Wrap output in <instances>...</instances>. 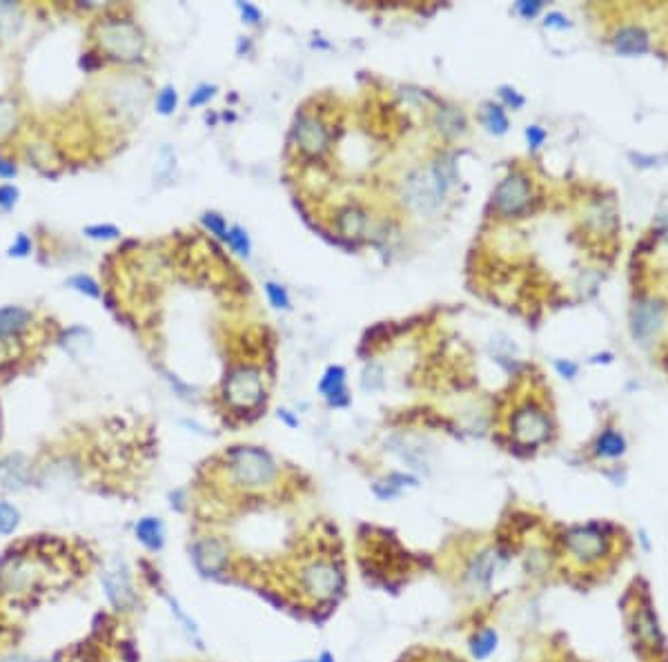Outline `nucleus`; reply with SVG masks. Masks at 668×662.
Instances as JSON below:
<instances>
[{"label": "nucleus", "mask_w": 668, "mask_h": 662, "mask_svg": "<svg viewBox=\"0 0 668 662\" xmlns=\"http://www.w3.org/2000/svg\"><path fill=\"white\" fill-rule=\"evenodd\" d=\"M624 450H626V440L621 438V433L608 428L604 431L600 438H597V444H595V453L602 455V457H619L624 455Z\"/></svg>", "instance_id": "20"}, {"label": "nucleus", "mask_w": 668, "mask_h": 662, "mask_svg": "<svg viewBox=\"0 0 668 662\" xmlns=\"http://www.w3.org/2000/svg\"><path fill=\"white\" fill-rule=\"evenodd\" d=\"M301 662H312V660H301Z\"/></svg>", "instance_id": "48"}, {"label": "nucleus", "mask_w": 668, "mask_h": 662, "mask_svg": "<svg viewBox=\"0 0 668 662\" xmlns=\"http://www.w3.org/2000/svg\"><path fill=\"white\" fill-rule=\"evenodd\" d=\"M510 433L517 444L521 446H537L548 440L550 435V421L544 408L535 404H526L517 408L513 419H510Z\"/></svg>", "instance_id": "6"}, {"label": "nucleus", "mask_w": 668, "mask_h": 662, "mask_svg": "<svg viewBox=\"0 0 668 662\" xmlns=\"http://www.w3.org/2000/svg\"><path fill=\"white\" fill-rule=\"evenodd\" d=\"M203 225L212 234H217L219 239H227V230H230V228H227V223H225L223 217H219L214 212H207V215H203Z\"/></svg>", "instance_id": "34"}, {"label": "nucleus", "mask_w": 668, "mask_h": 662, "mask_svg": "<svg viewBox=\"0 0 668 662\" xmlns=\"http://www.w3.org/2000/svg\"><path fill=\"white\" fill-rule=\"evenodd\" d=\"M0 662H42V660L30 658V656H9V658H3Z\"/></svg>", "instance_id": "45"}, {"label": "nucleus", "mask_w": 668, "mask_h": 662, "mask_svg": "<svg viewBox=\"0 0 668 662\" xmlns=\"http://www.w3.org/2000/svg\"><path fill=\"white\" fill-rule=\"evenodd\" d=\"M481 121L486 125V130L492 134H506L508 132V116L502 105L486 103L481 112Z\"/></svg>", "instance_id": "21"}, {"label": "nucleus", "mask_w": 668, "mask_h": 662, "mask_svg": "<svg viewBox=\"0 0 668 662\" xmlns=\"http://www.w3.org/2000/svg\"><path fill=\"white\" fill-rule=\"evenodd\" d=\"M176 105H178V94H176V90L172 85L163 88L159 92V96H156V112L163 114V116L172 114V112L176 109Z\"/></svg>", "instance_id": "28"}, {"label": "nucleus", "mask_w": 668, "mask_h": 662, "mask_svg": "<svg viewBox=\"0 0 668 662\" xmlns=\"http://www.w3.org/2000/svg\"><path fill=\"white\" fill-rule=\"evenodd\" d=\"M346 577L330 560H315L298 571V589L312 602H330L344 591Z\"/></svg>", "instance_id": "4"}, {"label": "nucleus", "mask_w": 668, "mask_h": 662, "mask_svg": "<svg viewBox=\"0 0 668 662\" xmlns=\"http://www.w3.org/2000/svg\"><path fill=\"white\" fill-rule=\"evenodd\" d=\"M98 43L103 52L114 61H138L145 49V38L140 30L130 20H105L98 27Z\"/></svg>", "instance_id": "3"}, {"label": "nucleus", "mask_w": 668, "mask_h": 662, "mask_svg": "<svg viewBox=\"0 0 668 662\" xmlns=\"http://www.w3.org/2000/svg\"><path fill=\"white\" fill-rule=\"evenodd\" d=\"M319 390L325 395L330 406H346L348 404V390H346V371L341 366H330L325 371Z\"/></svg>", "instance_id": "14"}, {"label": "nucleus", "mask_w": 668, "mask_h": 662, "mask_svg": "<svg viewBox=\"0 0 668 662\" xmlns=\"http://www.w3.org/2000/svg\"><path fill=\"white\" fill-rule=\"evenodd\" d=\"M227 471L234 486L248 493L269 488L277 480L272 455L257 446H236L227 453Z\"/></svg>", "instance_id": "2"}, {"label": "nucleus", "mask_w": 668, "mask_h": 662, "mask_svg": "<svg viewBox=\"0 0 668 662\" xmlns=\"http://www.w3.org/2000/svg\"><path fill=\"white\" fill-rule=\"evenodd\" d=\"M265 292H267L269 303H272L274 308H283V310H288V308H290L288 290L283 288V286L274 284V281H267V284H265Z\"/></svg>", "instance_id": "32"}, {"label": "nucleus", "mask_w": 668, "mask_h": 662, "mask_svg": "<svg viewBox=\"0 0 668 662\" xmlns=\"http://www.w3.org/2000/svg\"><path fill=\"white\" fill-rule=\"evenodd\" d=\"M20 524V513L13 504L0 500V535H11Z\"/></svg>", "instance_id": "25"}, {"label": "nucleus", "mask_w": 668, "mask_h": 662, "mask_svg": "<svg viewBox=\"0 0 668 662\" xmlns=\"http://www.w3.org/2000/svg\"><path fill=\"white\" fill-rule=\"evenodd\" d=\"M238 9H241V13H243V20H248L250 25H257V23L261 20V11L254 7V5H250V3H238Z\"/></svg>", "instance_id": "39"}, {"label": "nucleus", "mask_w": 668, "mask_h": 662, "mask_svg": "<svg viewBox=\"0 0 668 662\" xmlns=\"http://www.w3.org/2000/svg\"><path fill=\"white\" fill-rule=\"evenodd\" d=\"M214 92H217V88L214 85H198L194 92H192V96H190V105L192 107H198V105H205L212 96H214Z\"/></svg>", "instance_id": "37"}, {"label": "nucleus", "mask_w": 668, "mask_h": 662, "mask_svg": "<svg viewBox=\"0 0 668 662\" xmlns=\"http://www.w3.org/2000/svg\"><path fill=\"white\" fill-rule=\"evenodd\" d=\"M67 286L78 290L80 294H87V297H92V299L101 297V286H98L90 275H74L72 279L67 281Z\"/></svg>", "instance_id": "27"}, {"label": "nucleus", "mask_w": 668, "mask_h": 662, "mask_svg": "<svg viewBox=\"0 0 668 662\" xmlns=\"http://www.w3.org/2000/svg\"><path fill=\"white\" fill-rule=\"evenodd\" d=\"M192 562L196 571L205 577L221 575L227 567V548L214 538H203L192 544Z\"/></svg>", "instance_id": "10"}, {"label": "nucleus", "mask_w": 668, "mask_h": 662, "mask_svg": "<svg viewBox=\"0 0 668 662\" xmlns=\"http://www.w3.org/2000/svg\"><path fill=\"white\" fill-rule=\"evenodd\" d=\"M32 321H34V315L23 306L0 308V339H3V337L20 335Z\"/></svg>", "instance_id": "17"}, {"label": "nucleus", "mask_w": 668, "mask_h": 662, "mask_svg": "<svg viewBox=\"0 0 668 662\" xmlns=\"http://www.w3.org/2000/svg\"><path fill=\"white\" fill-rule=\"evenodd\" d=\"M546 27H557V30H564V27H568V18L566 16H561V13H548L546 16Z\"/></svg>", "instance_id": "43"}, {"label": "nucleus", "mask_w": 668, "mask_h": 662, "mask_svg": "<svg viewBox=\"0 0 668 662\" xmlns=\"http://www.w3.org/2000/svg\"><path fill=\"white\" fill-rule=\"evenodd\" d=\"M279 417H283V419H286L290 426H298V421H296V419H292L288 411H281V413H279Z\"/></svg>", "instance_id": "46"}, {"label": "nucleus", "mask_w": 668, "mask_h": 662, "mask_svg": "<svg viewBox=\"0 0 668 662\" xmlns=\"http://www.w3.org/2000/svg\"><path fill=\"white\" fill-rule=\"evenodd\" d=\"M539 9H542V3H537V0H533V3H528V0H521V3H517V11L521 13L523 18H533Z\"/></svg>", "instance_id": "40"}, {"label": "nucleus", "mask_w": 668, "mask_h": 662, "mask_svg": "<svg viewBox=\"0 0 668 662\" xmlns=\"http://www.w3.org/2000/svg\"><path fill=\"white\" fill-rule=\"evenodd\" d=\"M30 252H32V239L25 232H20L16 239H13V243L9 248V257H27Z\"/></svg>", "instance_id": "35"}, {"label": "nucleus", "mask_w": 668, "mask_h": 662, "mask_svg": "<svg viewBox=\"0 0 668 662\" xmlns=\"http://www.w3.org/2000/svg\"><path fill=\"white\" fill-rule=\"evenodd\" d=\"M90 239H96V241H111V239H119L121 230L116 225H109V223H96V225H87V228L83 230Z\"/></svg>", "instance_id": "30"}, {"label": "nucleus", "mask_w": 668, "mask_h": 662, "mask_svg": "<svg viewBox=\"0 0 668 662\" xmlns=\"http://www.w3.org/2000/svg\"><path fill=\"white\" fill-rule=\"evenodd\" d=\"M435 121L439 125V132H444L448 136H459L466 132V116H463V112H459L457 107L439 109Z\"/></svg>", "instance_id": "19"}, {"label": "nucleus", "mask_w": 668, "mask_h": 662, "mask_svg": "<svg viewBox=\"0 0 668 662\" xmlns=\"http://www.w3.org/2000/svg\"><path fill=\"white\" fill-rule=\"evenodd\" d=\"M566 551L573 560L581 565H593L608 555L610 542L606 535L595 526H579L568 531L566 535Z\"/></svg>", "instance_id": "7"}, {"label": "nucleus", "mask_w": 668, "mask_h": 662, "mask_svg": "<svg viewBox=\"0 0 668 662\" xmlns=\"http://www.w3.org/2000/svg\"><path fill=\"white\" fill-rule=\"evenodd\" d=\"M336 225L344 236H361L368 225V215L357 205H348L339 212Z\"/></svg>", "instance_id": "18"}, {"label": "nucleus", "mask_w": 668, "mask_h": 662, "mask_svg": "<svg viewBox=\"0 0 668 662\" xmlns=\"http://www.w3.org/2000/svg\"><path fill=\"white\" fill-rule=\"evenodd\" d=\"M497 640H499V638H497V633H494L492 629H483L481 633H477V636L473 638V644H470L473 656H475L477 660H486L488 656L494 654Z\"/></svg>", "instance_id": "23"}, {"label": "nucleus", "mask_w": 668, "mask_h": 662, "mask_svg": "<svg viewBox=\"0 0 668 662\" xmlns=\"http://www.w3.org/2000/svg\"><path fill=\"white\" fill-rule=\"evenodd\" d=\"M502 96H504V101H506L508 105H513V109H517V107H521V105H523V98H521L515 90L504 88V90H502Z\"/></svg>", "instance_id": "42"}, {"label": "nucleus", "mask_w": 668, "mask_h": 662, "mask_svg": "<svg viewBox=\"0 0 668 662\" xmlns=\"http://www.w3.org/2000/svg\"><path fill=\"white\" fill-rule=\"evenodd\" d=\"M63 346H65V350H67L69 355L80 357V355H85V353H87V350L94 346V342H92L90 330H85V328H72V330H67Z\"/></svg>", "instance_id": "22"}, {"label": "nucleus", "mask_w": 668, "mask_h": 662, "mask_svg": "<svg viewBox=\"0 0 668 662\" xmlns=\"http://www.w3.org/2000/svg\"><path fill=\"white\" fill-rule=\"evenodd\" d=\"M32 480L30 459L13 453L0 459V493H18Z\"/></svg>", "instance_id": "13"}, {"label": "nucleus", "mask_w": 668, "mask_h": 662, "mask_svg": "<svg viewBox=\"0 0 668 662\" xmlns=\"http://www.w3.org/2000/svg\"><path fill=\"white\" fill-rule=\"evenodd\" d=\"M134 533H136V540L143 544L147 551H161L163 544H165V526L159 517H140L136 526H134Z\"/></svg>", "instance_id": "16"}, {"label": "nucleus", "mask_w": 668, "mask_h": 662, "mask_svg": "<svg viewBox=\"0 0 668 662\" xmlns=\"http://www.w3.org/2000/svg\"><path fill=\"white\" fill-rule=\"evenodd\" d=\"M16 174H18L16 163L5 159V157H0V179H13Z\"/></svg>", "instance_id": "41"}, {"label": "nucleus", "mask_w": 668, "mask_h": 662, "mask_svg": "<svg viewBox=\"0 0 668 662\" xmlns=\"http://www.w3.org/2000/svg\"><path fill=\"white\" fill-rule=\"evenodd\" d=\"M167 604H169V609H172V613L178 618V622L183 625V629L188 631V636L196 642V646H203V640H201V636H198V627H196L194 620H192L186 611H183V609L178 607V602H176V600L167 598Z\"/></svg>", "instance_id": "26"}, {"label": "nucleus", "mask_w": 668, "mask_h": 662, "mask_svg": "<svg viewBox=\"0 0 668 662\" xmlns=\"http://www.w3.org/2000/svg\"><path fill=\"white\" fill-rule=\"evenodd\" d=\"M637 633H639V638H642V640H646V642H650V644H655L657 625H655V620H652L650 611H642V613L637 615Z\"/></svg>", "instance_id": "29"}, {"label": "nucleus", "mask_w": 668, "mask_h": 662, "mask_svg": "<svg viewBox=\"0 0 668 662\" xmlns=\"http://www.w3.org/2000/svg\"><path fill=\"white\" fill-rule=\"evenodd\" d=\"M101 584L109 600V604L119 611H132L136 607V591L130 569L125 562H111V565L101 573Z\"/></svg>", "instance_id": "8"}, {"label": "nucleus", "mask_w": 668, "mask_h": 662, "mask_svg": "<svg viewBox=\"0 0 668 662\" xmlns=\"http://www.w3.org/2000/svg\"><path fill=\"white\" fill-rule=\"evenodd\" d=\"M555 366H557V371H559L561 375H566V377H573V375L577 373V366H575V363H568V361L564 363V361H557Z\"/></svg>", "instance_id": "44"}, {"label": "nucleus", "mask_w": 668, "mask_h": 662, "mask_svg": "<svg viewBox=\"0 0 668 662\" xmlns=\"http://www.w3.org/2000/svg\"><path fill=\"white\" fill-rule=\"evenodd\" d=\"M361 384H363L365 390H370V392H372V390H379V388L383 386V371H381V366H377V363L365 366Z\"/></svg>", "instance_id": "33"}, {"label": "nucleus", "mask_w": 668, "mask_h": 662, "mask_svg": "<svg viewBox=\"0 0 668 662\" xmlns=\"http://www.w3.org/2000/svg\"><path fill=\"white\" fill-rule=\"evenodd\" d=\"M452 174L444 170V165H425L412 170L401 183V199L417 215H437L442 207Z\"/></svg>", "instance_id": "1"}, {"label": "nucleus", "mask_w": 668, "mask_h": 662, "mask_svg": "<svg viewBox=\"0 0 668 662\" xmlns=\"http://www.w3.org/2000/svg\"><path fill=\"white\" fill-rule=\"evenodd\" d=\"M494 567H497V553H481L477 560H475V565H473V569H470V577L475 582H479V584H488L490 582V577H492V571H494Z\"/></svg>", "instance_id": "24"}, {"label": "nucleus", "mask_w": 668, "mask_h": 662, "mask_svg": "<svg viewBox=\"0 0 668 662\" xmlns=\"http://www.w3.org/2000/svg\"><path fill=\"white\" fill-rule=\"evenodd\" d=\"M664 323V306L655 299H642L633 308L631 328L633 337L639 342H648L652 335H657Z\"/></svg>", "instance_id": "12"}, {"label": "nucleus", "mask_w": 668, "mask_h": 662, "mask_svg": "<svg viewBox=\"0 0 668 662\" xmlns=\"http://www.w3.org/2000/svg\"><path fill=\"white\" fill-rule=\"evenodd\" d=\"M292 134H294V143L298 145V150L305 152L308 157H321V154L328 150L330 134H328V128H325L319 119L298 116Z\"/></svg>", "instance_id": "11"}, {"label": "nucleus", "mask_w": 668, "mask_h": 662, "mask_svg": "<svg viewBox=\"0 0 668 662\" xmlns=\"http://www.w3.org/2000/svg\"><path fill=\"white\" fill-rule=\"evenodd\" d=\"M317 662H334V656H332L330 651H323V654L317 658Z\"/></svg>", "instance_id": "47"}, {"label": "nucleus", "mask_w": 668, "mask_h": 662, "mask_svg": "<svg viewBox=\"0 0 668 662\" xmlns=\"http://www.w3.org/2000/svg\"><path fill=\"white\" fill-rule=\"evenodd\" d=\"M526 138H528V145H530L533 150H537V148H542V145H544V140H546V130H544V128H539V125H530V128L526 130Z\"/></svg>", "instance_id": "38"}, {"label": "nucleus", "mask_w": 668, "mask_h": 662, "mask_svg": "<svg viewBox=\"0 0 668 662\" xmlns=\"http://www.w3.org/2000/svg\"><path fill=\"white\" fill-rule=\"evenodd\" d=\"M18 188L16 186H0V207L3 210H11L18 203Z\"/></svg>", "instance_id": "36"}, {"label": "nucleus", "mask_w": 668, "mask_h": 662, "mask_svg": "<svg viewBox=\"0 0 668 662\" xmlns=\"http://www.w3.org/2000/svg\"><path fill=\"white\" fill-rule=\"evenodd\" d=\"M225 399L230 406L238 408V411H248V408H254L263 402L265 388H263V379H261V371L257 368H236L230 377L225 379Z\"/></svg>", "instance_id": "5"}, {"label": "nucleus", "mask_w": 668, "mask_h": 662, "mask_svg": "<svg viewBox=\"0 0 668 662\" xmlns=\"http://www.w3.org/2000/svg\"><path fill=\"white\" fill-rule=\"evenodd\" d=\"M530 181L519 172L506 176L494 190V207L497 212L504 217H515L521 215L530 203Z\"/></svg>", "instance_id": "9"}, {"label": "nucleus", "mask_w": 668, "mask_h": 662, "mask_svg": "<svg viewBox=\"0 0 668 662\" xmlns=\"http://www.w3.org/2000/svg\"><path fill=\"white\" fill-rule=\"evenodd\" d=\"M613 47H615V52H619L624 56L646 54L648 52V34L642 30V27H635V25L621 27L613 38Z\"/></svg>", "instance_id": "15"}, {"label": "nucleus", "mask_w": 668, "mask_h": 662, "mask_svg": "<svg viewBox=\"0 0 668 662\" xmlns=\"http://www.w3.org/2000/svg\"><path fill=\"white\" fill-rule=\"evenodd\" d=\"M227 241H230V246L238 252L241 257L250 255V239H248V232L243 228L234 225V228L227 230Z\"/></svg>", "instance_id": "31"}]
</instances>
